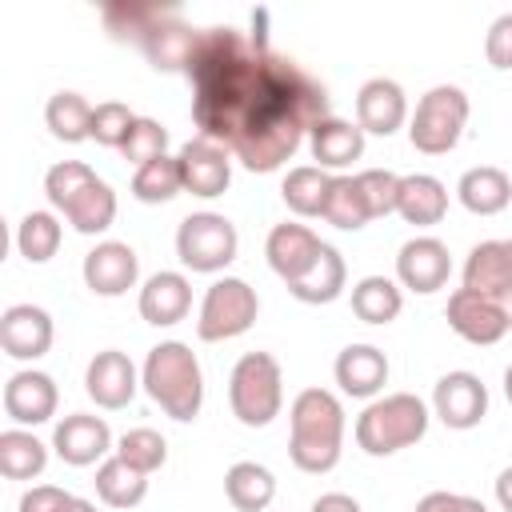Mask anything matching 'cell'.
Listing matches in <instances>:
<instances>
[{
  "mask_svg": "<svg viewBox=\"0 0 512 512\" xmlns=\"http://www.w3.org/2000/svg\"><path fill=\"white\" fill-rule=\"evenodd\" d=\"M184 76L200 136L236 152L252 172H276L328 116L324 84L292 56L272 52L264 32L200 28Z\"/></svg>",
  "mask_w": 512,
  "mask_h": 512,
  "instance_id": "1",
  "label": "cell"
},
{
  "mask_svg": "<svg viewBox=\"0 0 512 512\" xmlns=\"http://www.w3.org/2000/svg\"><path fill=\"white\" fill-rule=\"evenodd\" d=\"M344 444V408L328 388H304L292 400L288 456L300 472H332Z\"/></svg>",
  "mask_w": 512,
  "mask_h": 512,
  "instance_id": "2",
  "label": "cell"
},
{
  "mask_svg": "<svg viewBox=\"0 0 512 512\" xmlns=\"http://www.w3.org/2000/svg\"><path fill=\"white\" fill-rule=\"evenodd\" d=\"M144 392L172 416V420H196L204 404V376L200 360L184 340H160L140 368Z\"/></svg>",
  "mask_w": 512,
  "mask_h": 512,
  "instance_id": "3",
  "label": "cell"
},
{
  "mask_svg": "<svg viewBox=\"0 0 512 512\" xmlns=\"http://www.w3.org/2000/svg\"><path fill=\"white\" fill-rule=\"evenodd\" d=\"M424 432H428V408L412 392L380 396L356 416V444L368 456H392V452L416 444Z\"/></svg>",
  "mask_w": 512,
  "mask_h": 512,
  "instance_id": "4",
  "label": "cell"
},
{
  "mask_svg": "<svg viewBox=\"0 0 512 512\" xmlns=\"http://www.w3.org/2000/svg\"><path fill=\"white\" fill-rule=\"evenodd\" d=\"M228 404L244 428H264L280 416L284 376L272 352H244L228 376Z\"/></svg>",
  "mask_w": 512,
  "mask_h": 512,
  "instance_id": "5",
  "label": "cell"
},
{
  "mask_svg": "<svg viewBox=\"0 0 512 512\" xmlns=\"http://www.w3.org/2000/svg\"><path fill=\"white\" fill-rule=\"evenodd\" d=\"M464 124H468V96H464V88L436 84V88H428L416 100V112L408 120V140H412V148H420L428 156H440V152L456 148Z\"/></svg>",
  "mask_w": 512,
  "mask_h": 512,
  "instance_id": "6",
  "label": "cell"
},
{
  "mask_svg": "<svg viewBox=\"0 0 512 512\" xmlns=\"http://www.w3.org/2000/svg\"><path fill=\"white\" fill-rule=\"evenodd\" d=\"M236 224L220 212H192L176 228V256L192 272H220L236 260Z\"/></svg>",
  "mask_w": 512,
  "mask_h": 512,
  "instance_id": "7",
  "label": "cell"
},
{
  "mask_svg": "<svg viewBox=\"0 0 512 512\" xmlns=\"http://www.w3.org/2000/svg\"><path fill=\"white\" fill-rule=\"evenodd\" d=\"M260 312V300H256V288L240 276H224L216 284H208L204 292V304H200V320H196V336L200 340H232L240 332L252 328Z\"/></svg>",
  "mask_w": 512,
  "mask_h": 512,
  "instance_id": "8",
  "label": "cell"
},
{
  "mask_svg": "<svg viewBox=\"0 0 512 512\" xmlns=\"http://www.w3.org/2000/svg\"><path fill=\"white\" fill-rule=\"evenodd\" d=\"M448 328L456 336H464L468 344H496L504 332H508V316L500 308L496 296H484V292H472V288H456L448 296Z\"/></svg>",
  "mask_w": 512,
  "mask_h": 512,
  "instance_id": "9",
  "label": "cell"
},
{
  "mask_svg": "<svg viewBox=\"0 0 512 512\" xmlns=\"http://www.w3.org/2000/svg\"><path fill=\"white\" fill-rule=\"evenodd\" d=\"M432 408L448 428H460V432L476 428L488 412V388L476 372H464V368L444 372L432 388Z\"/></svg>",
  "mask_w": 512,
  "mask_h": 512,
  "instance_id": "10",
  "label": "cell"
},
{
  "mask_svg": "<svg viewBox=\"0 0 512 512\" xmlns=\"http://www.w3.org/2000/svg\"><path fill=\"white\" fill-rule=\"evenodd\" d=\"M324 240L308 228V224H276L264 240V256L272 264V272L284 280V284H296L300 276L312 272V264L324 256Z\"/></svg>",
  "mask_w": 512,
  "mask_h": 512,
  "instance_id": "11",
  "label": "cell"
},
{
  "mask_svg": "<svg viewBox=\"0 0 512 512\" xmlns=\"http://www.w3.org/2000/svg\"><path fill=\"white\" fill-rule=\"evenodd\" d=\"M452 276V256L448 244L436 236H412L396 252V280L412 292H436Z\"/></svg>",
  "mask_w": 512,
  "mask_h": 512,
  "instance_id": "12",
  "label": "cell"
},
{
  "mask_svg": "<svg viewBox=\"0 0 512 512\" xmlns=\"http://www.w3.org/2000/svg\"><path fill=\"white\" fill-rule=\"evenodd\" d=\"M176 160H180L184 192H192V196L212 200V196H220V192L228 188V180H232L228 148H220V144H212V140H204V136L188 140V144L176 152Z\"/></svg>",
  "mask_w": 512,
  "mask_h": 512,
  "instance_id": "13",
  "label": "cell"
},
{
  "mask_svg": "<svg viewBox=\"0 0 512 512\" xmlns=\"http://www.w3.org/2000/svg\"><path fill=\"white\" fill-rule=\"evenodd\" d=\"M140 276V256L124 240H104L84 256V284L96 296H124Z\"/></svg>",
  "mask_w": 512,
  "mask_h": 512,
  "instance_id": "14",
  "label": "cell"
},
{
  "mask_svg": "<svg viewBox=\"0 0 512 512\" xmlns=\"http://www.w3.org/2000/svg\"><path fill=\"white\" fill-rule=\"evenodd\" d=\"M0 348L12 360H36L52 348V316L36 304H12L0 316Z\"/></svg>",
  "mask_w": 512,
  "mask_h": 512,
  "instance_id": "15",
  "label": "cell"
},
{
  "mask_svg": "<svg viewBox=\"0 0 512 512\" xmlns=\"http://www.w3.org/2000/svg\"><path fill=\"white\" fill-rule=\"evenodd\" d=\"M84 388H88V396H92L100 408H124V404L136 396V388H140L136 364L128 360V352L104 348V352L92 356V364H88V372H84Z\"/></svg>",
  "mask_w": 512,
  "mask_h": 512,
  "instance_id": "16",
  "label": "cell"
},
{
  "mask_svg": "<svg viewBox=\"0 0 512 512\" xmlns=\"http://www.w3.org/2000/svg\"><path fill=\"white\" fill-rule=\"evenodd\" d=\"M52 448H56V456H60L64 464L84 468V464H96V460L108 456V448H112V432H108V424H104L100 416L72 412V416H64V420L56 424V432H52Z\"/></svg>",
  "mask_w": 512,
  "mask_h": 512,
  "instance_id": "17",
  "label": "cell"
},
{
  "mask_svg": "<svg viewBox=\"0 0 512 512\" xmlns=\"http://www.w3.org/2000/svg\"><path fill=\"white\" fill-rule=\"evenodd\" d=\"M404 120H408V100H404V88L396 80L372 76V80L360 84V92H356V124L364 132L392 136Z\"/></svg>",
  "mask_w": 512,
  "mask_h": 512,
  "instance_id": "18",
  "label": "cell"
},
{
  "mask_svg": "<svg viewBox=\"0 0 512 512\" xmlns=\"http://www.w3.org/2000/svg\"><path fill=\"white\" fill-rule=\"evenodd\" d=\"M56 400H60L56 380L48 372H36V368L12 372L8 384H4V412L16 424H44V420H52Z\"/></svg>",
  "mask_w": 512,
  "mask_h": 512,
  "instance_id": "19",
  "label": "cell"
},
{
  "mask_svg": "<svg viewBox=\"0 0 512 512\" xmlns=\"http://www.w3.org/2000/svg\"><path fill=\"white\" fill-rule=\"evenodd\" d=\"M192 308V284L184 272H156L140 288V316L156 328H172Z\"/></svg>",
  "mask_w": 512,
  "mask_h": 512,
  "instance_id": "20",
  "label": "cell"
},
{
  "mask_svg": "<svg viewBox=\"0 0 512 512\" xmlns=\"http://www.w3.org/2000/svg\"><path fill=\"white\" fill-rule=\"evenodd\" d=\"M336 384L340 392L360 396V400L376 396L388 384V356L376 344H348L336 356Z\"/></svg>",
  "mask_w": 512,
  "mask_h": 512,
  "instance_id": "21",
  "label": "cell"
},
{
  "mask_svg": "<svg viewBox=\"0 0 512 512\" xmlns=\"http://www.w3.org/2000/svg\"><path fill=\"white\" fill-rule=\"evenodd\" d=\"M196 40H200V28L184 24V20H180V8H176V12H168V16L140 40V48H144V56L152 60V68H160V72H184V64H188Z\"/></svg>",
  "mask_w": 512,
  "mask_h": 512,
  "instance_id": "22",
  "label": "cell"
},
{
  "mask_svg": "<svg viewBox=\"0 0 512 512\" xmlns=\"http://www.w3.org/2000/svg\"><path fill=\"white\" fill-rule=\"evenodd\" d=\"M308 144H312V160H320V168H348L364 152V128L348 124L340 116H324L308 132Z\"/></svg>",
  "mask_w": 512,
  "mask_h": 512,
  "instance_id": "23",
  "label": "cell"
},
{
  "mask_svg": "<svg viewBox=\"0 0 512 512\" xmlns=\"http://www.w3.org/2000/svg\"><path fill=\"white\" fill-rule=\"evenodd\" d=\"M456 196H460V204H464L468 212H476V216H496V212H504L508 200H512V180H508V172L496 168V164H476V168H468V172L460 176Z\"/></svg>",
  "mask_w": 512,
  "mask_h": 512,
  "instance_id": "24",
  "label": "cell"
},
{
  "mask_svg": "<svg viewBox=\"0 0 512 512\" xmlns=\"http://www.w3.org/2000/svg\"><path fill=\"white\" fill-rule=\"evenodd\" d=\"M396 212L408 220V224H440L444 212H448V188L428 176V172H412V176H400V200H396Z\"/></svg>",
  "mask_w": 512,
  "mask_h": 512,
  "instance_id": "25",
  "label": "cell"
},
{
  "mask_svg": "<svg viewBox=\"0 0 512 512\" xmlns=\"http://www.w3.org/2000/svg\"><path fill=\"white\" fill-rule=\"evenodd\" d=\"M464 288L500 296L512 288V264H508V244L504 240H480L468 260H464Z\"/></svg>",
  "mask_w": 512,
  "mask_h": 512,
  "instance_id": "26",
  "label": "cell"
},
{
  "mask_svg": "<svg viewBox=\"0 0 512 512\" xmlns=\"http://www.w3.org/2000/svg\"><path fill=\"white\" fill-rule=\"evenodd\" d=\"M224 496L236 512H264L276 496V476L256 460H236L224 472Z\"/></svg>",
  "mask_w": 512,
  "mask_h": 512,
  "instance_id": "27",
  "label": "cell"
},
{
  "mask_svg": "<svg viewBox=\"0 0 512 512\" xmlns=\"http://www.w3.org/2000/svg\"><path fill=\"white\" fill-rule=\"evenodd\" d=\"M168 12H176V4H164V0H112L104 4V28L116 36V40H144Z\"/></svg>",
  "mask_w": 512,
  "mask_h": 512,
  "instance_id": "28",
  "label": "cell"
},
{
  "mask_svg": "<svg viewBox=\"0 0 512 512\" xmlns=\"http://www.w3.org/2000/svg\"><path fill=\"white\" fill-rule=\"evenodd\" d=\"M96 496H100L108 508H136V504L148 496V476H144L140 468H132L128 460L108 456V460L96 468Z\"/></svg>",
  "mask_w": 512,
  "mask_h": 512,
  "instance_id": "29",
  "label": "cell"
},
{
  "mask_svg": "<svg viewBox=\"0 0 512 512\" xmlns=\"http://www.w3.org/2000/svg\"><path fill=\"white\" fill-rule=\"evenodd\" d=\"M344 280H348V268H344V256L328 244L324 256L312 264L308 276H300L296 284H288V292L304 304H332L340 292H344Z\"/></svg>",
  "mask_w": 512,
  "mask_h": 512,
  "instance_id": "30",
  "label": "cell"
},
{
  "mask_svg": "<svg viewBox=\"0 0 512 512\" xmlns=\"http://www.w3.org/2000/svg\"><path fill=\"white\" fill-rule=\"evenodd\" d=\"M328 184H332V176H328L320 164H296V168H288L280 192H284V204H288L296 216H324Z\"/></svg>",
  "mask_w": 512,
  "mask_h": 512,
  "instance_id": "31",
  "label": "cell"
},
{
  "mask_svg": "<svg viewBox=\"0 0 512 512\" xmlns=\"http://www.w3.org/2000/svg\"><path fill=\"white\" fill-rule=\"evenodd\" d=\"M64 216H68V224H72L76 232L96 236V232H104V228L116 220V192L96 176L84 192L72 196V204L64 208Z\"/></svg>",
  "mask_w": 512,
  "mask_h": 512,
  "instance_id": "32",
  "label": "cell"
},
{
  "mask_svg": "<svg viewBox=\"0 0 512 512\" xmlns=\"http://www.w3.org/2000/svg\"><path fill=\"white\" fill-rule=\"evenodd\" d=\"M404 308V296H400V284L388 280V276H364L356 288H352V312L364 320V324H392Z\"/></svg>",
  "mask_w": 512,
  "mask_h": 512,
  "instance_id": "33",
  "label": "cell"
},
{
  "mask_svg": "<svg viewBox=\"0 0 512 512\" xmlns=\"http://www.w3.org/2000/svg\"><path fill=\"white\" fill-rule=\"evenodd\" d=\"M44 464H48V448L32 432L24 428L0 432V472L8 480H32L44 472Z\"/></svg>",
  "mask_w": 512,
  "mask_h": 512,
  "instance_id": "34",
  "label": "cell"
},
{
  "mask_svg": "<svg viewBox=\"0 0 512 512\" xmlns=\"http://www.w3.org/2000/svg\"><path fill=\"white\" fill-rule=\"evenodd\" d=\"M44 120H48L52 136L64 144L92 140V104L80 92H56L44 108Z\"/></svg>",
  "mask_w": 512,
  "mask_h": 512,
  "instance_id": "35",
  "label": "cell"
},
{
  "mask_svg": "<svg viewBox=\"0 0 512 512\" xmlns=\"http://www.w3.org/2000/svg\"><path fill=\"white\" fill-rule=\"evenodd\" d=\"M184 192V180H180V160L176 156H156V160H148V164H140L136 168V176H132V196L140 200V204H164V200H172V196H180Z\"/></svg>",
  "mask_w": 512,
  "mask_h": 512,
  "instance_id": "36",
  "label": "cell"
},
{
  "mask_svg": "<svg viewBox=\"0 0 512 512\" xmlns=\"http://www.w3.org/2000/svg\"><path fill=\"white\" fill-rule=\"evenodd\" d=\"M324 220L336 224V228H344V232H356V228H364L372 220L356 176H332L328 200H324Z\"/></svg>",
  "mask_w": 512,
  "mask_h": 512,
  "instance_id": "37",
  "label": "cell"
},
{
  "mask_svg": "<svg viewBox=\"0 0 512 512\" xmlns=\"http://www.w3.org/2000/svg\"><path fill=\"white\" fill-rule=\"evenodd\" d=\"M16 248L24 260L32 264H44L56 256L60 248V220L52 212H28L20 224H16Z\"/></svg>",
  "mask_w": 512,
  "mask_h": 512,
  "instance_id": "38",
  "label": "cell"
},
{
  "mask_svg": "<svg viewBox=\"0 0 512 512\" xmlns=\"http://www.w3.org/2000/svg\"><path fill=\"white\" fill-rule=\"evenodd\" d=\"M116 456L128 460L132 468H140V472L148 476V472L164 468L168 444H164V436H160L156 428H128V432L116 440Z\"/></svg>",
  "mask_w": 512,
  "mask_h": 512,
  "instance_id": "39",
  "label": "cell"
},
{
  "mask_svg": "<svg viewBox=\"0 0 512 512\" xmlns=\"http://www.w3.org/2000/svg\"><path fill=\"white\" fill-rule=\"evenodd\" d=\"M164 148H168V128L160 120H152V116H136L128 136H124V144H120L124 160L136 164V168L156 160V156H164Z\"/></svg>",
  "mask_w": 512,
  "mask_h": 512,
  "instance_id": "40",
  "label": "cell"
},
{
  "mask_svg": "<svg viewBox=\"0 0 512 512\" xmlns=\"http://www.w3.org/2000/svg\"><path fill=\"white\" fill-rule=\"evenodd\" d=\"M92 180H96V172H92L84 160H60V164L48 168V176H44V192H48L52 208L64 212V208L72 204V196L84 192Z\"/></svg>",
  "mask_w": 512,
  "mask_h": 512,
  "instance_id": "41",
  "label": "cell"
},
{
  "mask_svg": "<svg viewBox=\"0 0 512 512\" xmlns=\"http://www.w3.org/2000/svg\"><path fill=\"white\" fill-rule=\"evenodd\" d=\"M132 120H136V112L128 104L104 100V104L92 108V140L104 144V148H120L124 136H128V128H132Z\"/></svg>",
  "mask_w": 512,
  "mask_h": 512,
  "instance_id": "42",
  "label": "cell"
},
{
  "mask_svg": "<svg viewBox=\"0 0 512 512\" xmlns=\"http://www.w3.org/2000/svg\"><path fill=\"white\" fill-rule=\"evenodd\" d=\"M360 180V192H364V204L372 216H388L396 212V200H400V176L388 172V168H364L356 172Z\"/></svg>",
  "mask_w": 512,
  "mask_h": 512,
  "instance_id": "43",
  "label": "cell"
},
{
  "mask_svg": "<svg viewBox=\"0 0 512 512\" xmlns=\"http://www.w3.org/2000/svg\"><path fill=\"white\" fill-rule=\"evenodd\" d=\"M484 56L492 68H512V12H500L484 36Z\"/></svg>",
  "mask_w": 512,
  "mask_h": 512,
  "instance_id": "44",
  "label": "cell"
},
{
  "mask_svg": "<svg viewBox=\"0 0 512 512\" xmlns=\"http://www.w3.org/2000/svg\"><path fill=\"white\" fill-rule=\"evenodd\" d=\"M76 496L56 488V484H36L20 496V512H72Z\"/></svg>",
  "mask_w": 512,
  "mask_h": 512,
  "instance_id": "45",
  "label": "cell"
},
{
  "mask_svg": "<svg viewBox=\"0 0 512 512\" xmlns=\"http://www.w3.org/2000/svg\"><path fill=\"white\" fill-rule=\"evenodd\" d=\"M416 512H488L476 496H460V492H428Z\"/></svg>",
  "mask_w": 512,
  "mask_h": 512,
  "instance_id": "46",
  "label": "cell"
},
{
  "mask_svg": "<svg viewBox=\"0 0 512 512\" xmlns=\"http://www.w3.org/2000/svg\"><path fill=\"white\" fill-rule=\"evenodd\" d=\"M312 512H360V504L348 492H324L312 500Z\"/></svg>",
  "mask_w": 512,
  "mask_h": 512,
  "instance_id": "47",
  "label": "cell"
},
{
  "mask_svg": "<svg viewBox=\"0 0 512 512\" xmlns=\"http://www.w3.org/2000/svg\"><path fill=\"white\" fill-rule=\"evenodd\" d=\"M496 500H500L504 512H512V468H504V472L496 476Z\"/></svg>",
  "mask_w": 512,
  "mask_h": 512,
  "instance_id": "48",
  "label": "cell"
},
{
  "mask_svg": "<svg viewBox=\"0 0 512 512\" xmlns=\"http://www.w3.org/2000/svg\"><path fill=\"white\" fill-rule=\"evenodd\" d=\"M496 300H500V308H504V316H508V332H512V288H508V292H500Z\"/></svg>",
  "mask_w": 512,
  "mask_h": 512,
  "instance_id": "49",
  "label": "cell"
},
{
  "mask_svg": "<svg viewBox=\"0 0 512 512\" xmlns=\"http://www.w3.org/2000/svg\"><path fill=\"white\" fill-rule=\"evenodd\" d=\"M72 512H96V504H92V500H80V496H76V504H72Z\"/></svg>",
  "mask_w": 512,
  "mask_h": 512,
  "instance_id": "50",
  "label": "cell"
},
{
  "mask_svg": "<svg viewBox=\"0 0 512 512\" xmlns=\"http://www.w3.org/2000/svg\"><path fill=\"white\" fill-rule=\"evenodd\" d=\"M504 396H508V400H512V364H508V368H504Z\"/></svg>",
  "mask_w": 512,
  "mask_h": 512,
  "instance_id": "51",
  "label": "cell"
},
{
  "mask_svg": "<svg viewBox=\"0 0 512 512\" xmlns=\"http://www.w3.org/2000/svg\"><path fill=\"white\" fill-rule=\"evenodd\" d=\"M504 244H508V264H512V240H504Z\"/></svg>",
  "mask_w": 512,
  "mask_h": 512,
  "instance_id": "52",
  "label": "cell"
}]
</instances>
